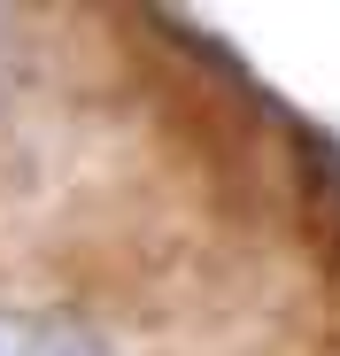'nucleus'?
Returning <instances> with one entry per match:
<instances>
[{
	"label": "nucleus",
	"instance_id": "nucleus-1",
	"mask_svg": "<svg viewBox=\"0 0 340 356\" xmlns=\"http://www.w3.org/2000/svg\"><path fill=\"white\" fill-rule=\"evenodd\" d=\"M0 356H108V348L70 310H0Z\"/></svg>",
	"mask_w": 340,
	"mask_h": 356
}]
</instances>
